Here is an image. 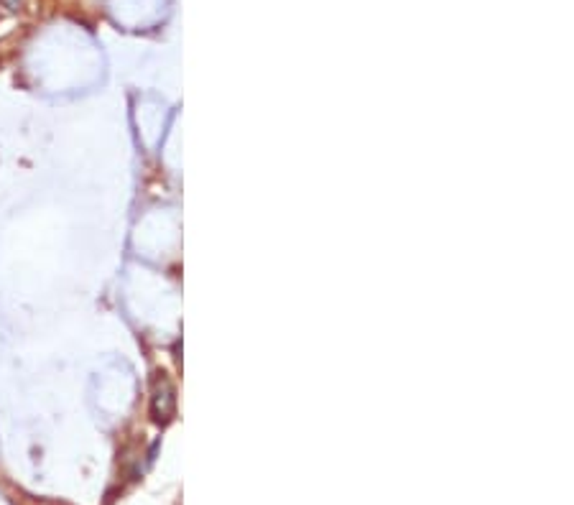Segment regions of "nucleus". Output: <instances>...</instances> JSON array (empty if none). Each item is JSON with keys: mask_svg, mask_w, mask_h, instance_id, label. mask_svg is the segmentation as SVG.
<instances>
[{"mask_svg": "<svg viewBox=\"0 0 574 505\" xmlns=\"http://www.w3.org/2000/svg\"><path fill=\"white\" fill-rule=\"evenodd\" d=\"M176 414V388L166 372H156L151 383V419L166 426Z\"/></svg>", "mask_w": 574, "mask_h": 505, "instance_id": "obj_1", "label": "nucleus"}, {"mask_svg": "<svg viewBox=\"0 0 574 505\" xmlns=\"http://www.w3.org/2000/svg\"><path fill=\"white\" fill-rule=\"evenodd\" d=\"M0 6L6 8L8 13H18L21 6H23V0H0Z\"/></svg>", "mask_w": 574, "mask_h": 505, "instance_id": "obj_2", "label": "nucleus"}]
</instances>
